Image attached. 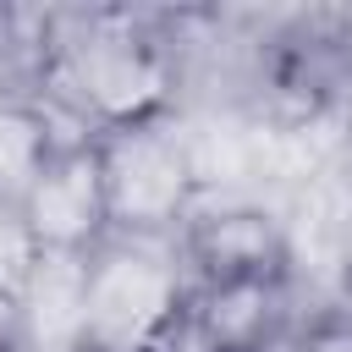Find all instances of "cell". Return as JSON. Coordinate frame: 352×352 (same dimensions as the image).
Segmentation results:
<instances>
[{"instance_id":"9c48e42d","label":"cell","mask_w":352,"mask_h":352,"mask_svg":"<svg viewBox=\"0 0 352 352\" xmlns=\"http://www.w3.org/2000/svg\"><path fill=\"white\" fill-rule=\"evenodd\" d=\"M302 346L308 352H352V319L341 314H319L302 324Z\"/></svg>"},{"instance_id":"30bf717a","label":"cell","mask_w":352,"mask_h":352,"mask_svg":"<svg viewBox=\"0 0 352 352\" xmlns=\"http://www.w3.org/2000/svg\"><path fill=\"white\" fill-rule=\"evenodd\" d=\"M253 352H308L302 346V324H292V330H275L264 346H253Z\"/></svg>"},{"instance_id":"ba28073f","label":"cell","mask_w":352,"mask_h":352,"mask_svg":"<svg viewBox=\"0 0 352 352\" xmlns=\"http://www.w3.org/2000/svg\"><path fill=\"white\" fill-rule=\"evenodd\" d=\"M0 352H28V314L16 280H0Z\"/></svg>"},{"instance_id":"7a4b0ae2","label":"cell","mask_w":352,"mask_h":352,"mask_svg":"<svg viewBox=\"0 0 352 352\" xmlns=\"http://www.w3.org/2000/svg\"><path fill=\"white\" fill-rule=\"evenodd\" d=\"M192 280L176 236H121L110 231L88 248L82 346L77 352H154L176 324Z\"/></svg>"},{"instance_id":"3957f363","label":"cell","mask_w":352,"mask_h":352,"mask_svg":"<svg viewBox=\"0 0 352 352\" xmlns=\"http://www.w3.org/2000/svg\"><path fill=\"white\" fill-rule=\"evenodd\" d=\"M99 170L110 231L121 236H182L187 214L198 209V182L176 110L110 126L99 138Z\"/></svg>"},{"instance_id":"52a82bcc","label":"cell","mask_w":352,"mask_h":352,"mask_svg":"<svg viewBox=\"0 0 352 352\" xmlns=\"http://www.w3.org/2000/svg\"><path fill=\"white\" fill-rule=\"evenodd\" d=\"M44 160H50V138L33 104H0V209L6 214H22Z\"/></svg>"},{"instance_id":"6da1fadb","label":"cell","mask_w":352,"mask_h":352,"mask_svg":"<svg viewBox=\"0 0 352 352\" xmlns=\"http://www.w3.org/2000/svg\"><path fill=\"white\" fill-rule=\"evenodd\" d=\"M38 94L72 104L99 132L170 110V66L160 44V11L72 6L50 11Z\"/></svg>"},{"instance_id":"277c9868","label":"cell","mask_w":352,"mask_h":352,"mask_svg":"<svg viewBox=\"0 0 352 352\" xmlns=\"http://www.w3.org/2000/svg\"><path fill=\"white\" fill-rule=\"evenodd\" d=\"M176 248L192 286L286 280V214L264 198H198Z\"/></svg>"},{"instance_id":"5b68a950","label":"cell","mask_w":352,"mask_h":352,"mask_svg":"<svg viewBox=\"0 0 352 352\" xmlns=\"http://www.w3.org/2000/svg\"><path fill=\"white\" fill-rule=\"evenodd\" d=\"M16 220H22V236L33 248H44V253H88V248H99L110 236L99 148L50 154Z\"/></svg>"},{"instance_id":"8992f818","label":"cell","mask_w":352,"mask_h":352,"mask_svg":"<svg viewBox=\"0 0 352 352\" xmlns=\"http://www.w3.org/2000/svg\"><path fill=\"white\" fill-rule=\"evenodd\" d=\"M28 314V352H77L82 346V297H88V253H44L16 275Z\"/></svg>"}]
</instances>
